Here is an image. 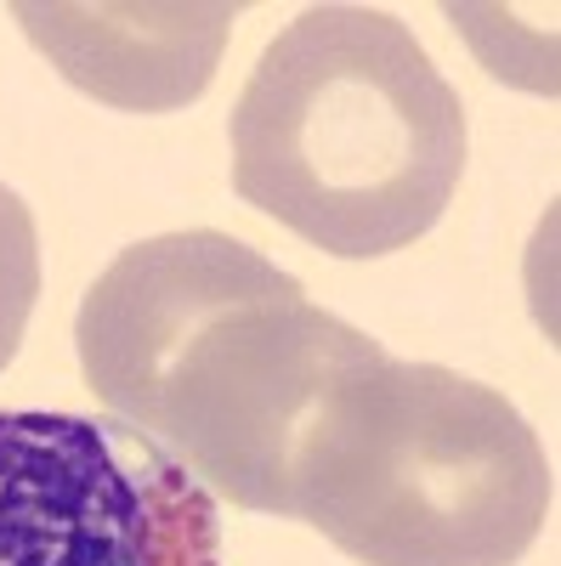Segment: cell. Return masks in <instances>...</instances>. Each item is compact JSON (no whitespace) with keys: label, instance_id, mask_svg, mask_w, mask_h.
Instances as JSON below:
<instances>
[{"label":"cell","instance_id":"cell-5","mask_svg":"<svg viewBox=\"0 0 561 566\" xmlns=\"http://www.w3.org/2000/svg\"><path fill=\"white\" fill-rule=\"evenodd\" d=\"M12 18L45 52V63L91 103H108L120 114H170L205 97L239 7H221V0H165V7L18 0Z\"/></svg>","mask_w":561,"mask_h":566},{"label":"cell","instance_id":"cell-4","mask_svg":"<svg viewBox=\"0 0 561 566\" xmlns=\"http://www.w3.org/2000/svg\"><path fill=\"white\" fill-rule=\"evenodd\" d=\"M0 566H221L216 499L120 419L0 413Z\"/></svg>","mask_w":561,"mask_h":566},{"label":"cell","instance_id":"cell-1","mask_svg":"<svg viewBox=\"0 0 561 566\" xmlns=\"http://www.w3.org/2000/svg\"><path fill=\"white\" fill-rule=\"evenodd\" d=\"M97 402L159 442L205 493L290 510V476L330 391L381 340L227 232H159L120 250L74 317Z\"/></svg>","mask_w":561,"mask_h":566},{"label":"cell","instance_id":"cell-3","mask_svg":"<svg viewBox=\"0 0 561 566\" xmlns=\"http://www.w3.org/2000/svg\"><path fill=\"white\" fill-rule=\"evenodd\" d=\"M550 493L544 448L510 397L381 352L323 402L284 522L363 566H517Z\"/></svg>","mask_w":561,"mask_h":566},{"label":"cell","instance_id":"cell-2","mask_svg":"<svg viewBox=\"0 0 561 566\" xmlns=\"http://www.w3.org/2000/svg\"><path fill=\"white\" fill-rule=\"evenodd\" d=\"M465 108L381 7H307L232 108V187L323 255L381 261L443 221Z\"/></svg>","mask_w":561,"mask_h":566},{"label":"cell","instance_id":"cell-6","mask_svg":"<svg viewBox=\"0 0 561 566\" xmlns=\"http://www.w3.org/2000/svg\"><path fill=\"white\" fill-rule=\"evenodd\" d=\"M40 295V239L29 205L0 181V368H7L23 346V328L34 317Z\"/></svg>","mask_w":561,"mask_h":566}]
</instances>
